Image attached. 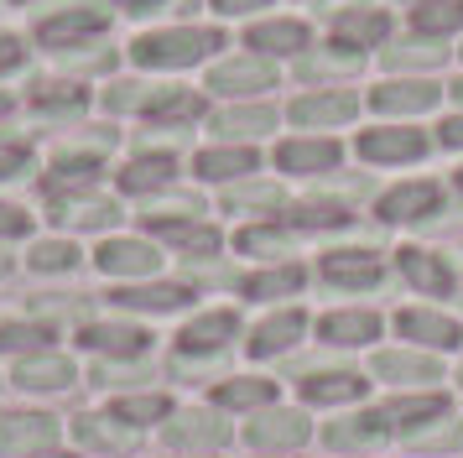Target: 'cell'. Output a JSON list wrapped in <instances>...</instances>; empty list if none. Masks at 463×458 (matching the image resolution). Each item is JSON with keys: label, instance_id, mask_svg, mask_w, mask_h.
Listing matches in <instances>:
<instances>
[{"label": "cell", "instance_id": "6da1fadb", "mask_svg": "<svg viewBox=\"0 0 463 458\" xmlns=\"http://www.w3.org/2000/svg\"><path fill=\"white\" fill-rule=\"evenodd\" d=\"M213 47H224L213 26H172V32H146L130 47V58L141 68H188V62H203Z\"/></svg>", "mask_w": 463, "mask_h": 458}, {"label": "cell", "instance_id": "7a4b0ae2", "mask_svg": "<svg viewBox=\"0 0 463 458\" xmlns=\"http://www.w3.org/2000/svg\"><path fill=\"white\" fill-rule=\"evenodd\" d=\"M271 83H276V68L266 58H234V62H219L209 73L213 94H260Z\"/></svg>", "mask_w": 463, "mask_h": 458}, {"label": "cell", "instance_id": "3957f363", "mask_svg": "<svg viewBox=\"0 0 463 458\" xmlns=\"http://www.w3.org/2000/svg\"><path fill=\"white\" fill-rule=\"evenodd\" d=\"M427 141H421V130H364L359 136V157L364 162H417Z\"/></svg>", "mask_w": 463, "mask_h": 458}, {"label": "cell", "instance_id": "277c9868", "mask_svg": "<svg viewBox=\"0 0 463 458\" xmlns=\"http://www.w3.org/2000/svg\"><path fill=\"white\" fill-rule=\"evenodd\" d=\"M99 266H105L109 276H151V271L162 266V255H156L146 240H109V245L99 250Z\"/></svg>", "mask_w": 463, "mask_h": 458}, {"label": "cell", "instance_id": "5b68a950", "mask_svg": "<svg viewBox=\"0 0 463 458\" xmlns=\"http://www.w3.org/2000/svg\"><path fill=\"white\" fill-rule=\"evenodd\" d=\"M375 100V110H385V115H421V110H432L438 104V83H421V79H401V83H385V89H375L370 94Z\"/></svg>", "mask_w": 463, "mask_h": 458}, {"label": "cell", "instance_id": "8992f818", "mask_svg": "<svg viewBox=\"0 0 463 458\" xmlns=\"http://www.w3.org/2000/svg\"><path fill=\"white\" fill-rule=\"evenodd\" d=\"M432 208H438V187L432 183H406V187H396V193L380 198V219L406 224V219H427Z\"/></svg>", "mask_w": 463, "mask_h": 458}, {"label": "cell", "instance_id": "52a82bcc", "mask_svg": "<svg viewBox=\"0 0 463 458\" xmlns=\"http://www.w3.org/2000/svg\"><path fill=\"white\" fill-rule=\"evenodd\" d=\"M323 276L338 281V287H375L380 266H375V255H364V250H328L323 255Z\"/></svg>", "mask_w": 463, "mask_h": 458}, {"label": "cell", "instance_id": "ba28073f", "mask_svg": "<svg viewBox=\"0 0 463 458\" xmlns=\"http://www.w3.org/2000/svg\"><path fill=\"white\" fill-rule=\"evenodd\" d=\"M105 32V11H68V16H52L37 26V37L47 47H68V42H84V37H99Z\"/></svg>", "mask_w": 463, "mask_h": 458}, {"label": "cell", "instance_id": "9c48e42d", "mask_svg": "<svg viewBox=\"0 0 463 458\" xmlns=\"http://www.w3.org/2000/svg\"><path fill=\"white\" fill-rule=\"evenodd\" d=\"M52 443V416H5L0 422V453H37Z\"/></svg>", "mask_w": 463, "mask_h": 458}, {"label": "cell", "instance_id": "30bf717a", "mask_svg": "<svg viewBox=\"0 0 463 458\" xmlns=\"http://www.w3.org/2000/svg\"><path fill=\"white\" fill-rule=\"evenodd\" d=\"M276 162H281V172H328V167H338V146L334 141H287L281 151H276Z\"/></svg>", "mask_w": 463, "mask_h": 458}, {"label": "cell", "instance_id": "8fae6325", "mask_svg": "<svg viewBox=\"0 0 463 458\" xmlns=\"http://www.w3.org/2000/svg\"><path fill=\"white\" fill-rule=\"evenodd\" d=\"M359 104L349 100V94H307V100L292 104V120L297 125H344L354 120Z\"/></svg>", "mask_w": 463, "mask_h": 458}, {"label": "cell", "instance_id": "7c38bea8", "mask_svg": "<svg viewBox=\"0 0 463 458\" xmlns=\"http://www.w3.org/2000/svg\"><path fill=\"white\" fill-rule=\"evenodd\" d=\"M276 125V110L266 104H240V110H224V115H213V130L219 136H230V141H250V136H266Z\"/></svg>", "mask_w": 463, "mask_h": 458}, {"label": "cell", "instance_id": "4fadbf2b", "mask_svg": "<svg viewBox=\"0 0 463 458\" xmlns=\"http://www.w3.org/2000/svg\"><path fill=\"white\" fill-rule=\"evenodd\" d=\"M52 219H63L73 229H105L120 219V208L109 204V198H58L52 204Z\"/></svg>", "mask_w": 463, "mask_h": 458}, {"label": "cell", "instance_id": "5bb4252c", "mask_svg": "<svg viewBox=\"0 0 463 458\" xmlns=\"http://www.w3.org/2000/svg\"><path fill=\"white\" fill-rule=\"evenodd\" d=\"M396 329L406 333V339H421V344H438V349H448V344H458V323L453 318H442V312H401L396 318Z\"/></svg>", "mask_w": 463, "mask_h": 458}, {"label": "cell", "instance_id": "9a60e30c", "mask_svg": "<svg viewBox=\"0 0 463 458\" xmlns=\"http://www.w3.org/2000/svg\"><path fill=\"white\" fill-rule=\"evenodd\" d=\"M411 26L421 37H448L463 26V0H411Z\"/></svg>", "mask_w": 463, "mask_h": 458}, {"label": "cell", "instance_id": "2e32d148", "mask_svg": "<svg viewBox=\"0 0 463 458\" xmlns=\"http://www.w3.org/2000/svg\"><path fill=\"white\" fill-rule=\"evenodd\" d=\"M250 177L255 172V151L250 146H224V151H198V177L209 183H230V177Z\"/></svg>", "mask_w": 463, "mask_h": 458}, {"label": "cell", "instance_id": "e0dca14e", "mask_svg": "<svg viewBox=\"0 0 463 458\" xmlns=\"http://www.w3.org/2000/svg\"><path fill=\"white\" fill-rule=\"evenodd\" d=\"M245 433H250V443H260V448H287V443H302V437H307V422L297 412H266L260 422H250Z\"/></svg>", "mask_w": 463, "mask_h": 458}, {"label": "cell", "instance_id": "ac0fdd59", "mask_svg": "<svg viewBox=\"0 0 463 458\" xmlns=\"http://www.w3.org/2000/svg\"><path fill=\"white\" fill-rule=\"evenodd\" d=\"M188 297L193 291L177 287V281H162V287H120L115 291L120 308H141V312H172V308H183Z\"/></svg>", "mask_w": 463, "mask_h": 458}, {"label": "cell", "instance_id": "d6986e66", "mask_svg": "<svg viewBox=\"0 0 463 458\" xmlns=\"http://www.w3.org/2000/svg\"><path fill=\"white\" fill-rule=\"evenodd\" d=\"M84 344L105 354H141L146 349V329H136V323H94V329H84Z\"/></svg>", "mask_w": 463, "mask_h": 458}, {"label": "cell", "instance_id": "ffe728a7", "mask_svg": "<svg viewBox=\"0 0 463 458\" xmlns=\"http://www.w3.org/2000/svg\"><path fill=\"white\" fill-rule=\"evenodd\" d=\"M245 42H250L255 52H302L307 47V26L302 21H266Z\"/></svg>", "mask_w": 463, "mask_h": 458}, {"label": "cell", "instance_id": "44dd1931", "mask_svg": "<svg viewBox=\"0 0 463 458\" xmlns=\"http://www.w3.org/2000/svg\"><path fill=\"white\" fill-rule=\"evenodd\" d=\"M401 271H406L421 291H432V297L453 287V271L442 266L438 255H427V250H401Z\"/></svg>", "mask_w": 463, "mask_h": 458}, {"label": "cell", "instance_id": "7402d4cb", "mask_svg": "<svg viewBox=\"0 0 463 458\" xmlns=\"http://www.w3.org/2000/svg\"><path fill=\"white\" fill-rule=\"evenodd\" d=\"M16 380H22L26 391H63L68 380H73V365H68V359H52V354H43V359H22Z\"/></svg>", "mask_w": 463, "mask_h": 458}, {"label": "cell", "instance_id": "603a6c76", "mask_svg": "<svg viewBox=\"0 0 463 458\" xmlns=\"http://www.w3.org/2000/svg\"><path fill=\"white\" fill-rule=\"evenodd\" d=\"M375 333H380L375 312H328L323 318V339H334V344H364Z\"/></svg>", "mask_w": 463, "mask_h": 458}, {"label": "cell", "instance_id": "cb8c5ba5", "mask_svg": "<svg viewBox=\"0 0 463 458\" xmlns=\"http://www.w3.org/2000/svg\"><path fill=\"white\" fill-rule=\"evenodd\" d=\"M224 339H234V312H203L183 329V349H219Z\"/></svg>", "mask_w": 463, "mask_h": 458}, {"label": "cell", "instance_id": "d4e9b609", "mask_svg": "<svg viewBox=\"0 0 463 458\" xmlns=\"http://www.w3.org/2000/svg\"><path fill=\"white\" fill-rule=\"evenodd\" d=\"M364 391V380L349 370H338V375H313L307 386H302V396L307 401H317V406H334V401H354V396Z\"/></svg>", "mask_w": 463, "mask_h": 458}, {"label": "cell", "instance_id": "484cf974", "mask_svg": "<svg viewBox=\"0 0 463 458\" xmlns=\"http://www.w3.org/2000/svg\"><path fill=\"white\" fill-rule=\"evenodd\" d=\"M375 375L380 380H438V365L421 354H375Z\"/></svg>", "mask_w": 463, "mask_h": 458}, {"label": "cell", "instance_id": "4316f807", "mask_svg": "<svg viewBox=\"0 0 463 458\" xmlns=\"http://www.w3.org/2000/svg\"><path fill=\"white\" fill-rule=\"evenodd\" d=\"M172 157H141V162H130L126 172H120V187H130V193H151V187H167L172 183Z\"/></svg>", "mask_w": 463, "mask_h": 458}, {"label": "cell", "instance_id": "83f0119b", "mask_svg": "<svg viewBox=\"0 0 463 458\" xmlns=\"http://www.w3.org/2000/svg\"><path fill=\"white\" fill-rule=\"evenodd\" d=\"M297 333H302V312H281V318H271V323H260L250 339L255 354H276V349H292Z\"/></svg>", "mask_w": 463, "mask_h": 458}, {"label": "cell", "instance_id": "f1b7e54d", "mask_svg": "<svg viewBox=\"0 0 463 458\" xmlns=\"http://www.w3.org/2000/svg\"><path fill=\"white\" fill-rule=\"evenodd\" d=\"M162 240H172V245L193 250V255H213L219 250V234H213L209 224H177V219H162V224H151Z\"/></svg>", "mask_w": 463, "mask_h": 458}, {"label": "cell", "instance_id": "f546056e", "mask_svg": "<svg viewBox=\"0 0 463 458\" xmlns=\"http://www.w3.org/2000/svg\"><path fill=\"white\" fill-rule=\"evenodd\" d=\"M167 433H172V443H224V422L203 416V412H183Z\"/></svg>", "mask_w": 463, "mask_h": 458}, {"label": "cell", "instance_id": "4dcf8cb0", "mask_svg": "<svg viewBox=\"0 0 463 458\" xmlns=\"http://www.w3.org/2000/svg\"><path fill=\"white\" fill-rule=\"evenodd\" d=\"M385 26H391V21L380 16V11H344V16H338V37L370 47V42H385Z\"/></svg>", "mask_w": 463, "mask_h": 458}, {"label": "cell", "instance_id": "1f68e13d", "mask_svg": "<svg viewBox=\"0 0 463 458\" xmlns=\"http://www.w3.org/2000/svg\"><path fill=\"white\" fill-rule=\"evenodd\" d=\"M442 412H448L442 396H406V401H391V406H385V416H391V422H406V427H417V422L442 416Z\"/></svg>", "mask_w": 463, "mask_h": 458}, {"label": "cell", "instance_id": "d6a6232c", "mask_svg": "<svg viewBox=\"0 0 463 458\" xmlns=\"http://www.w3.org/2000/svg\"><path fill=\"white\" fill-rule=\"evenodd\" d=\"M380 433H385L380 416H349V422H334V427H328V443H334V448H354V443H375Z\"/></svg>", "mask_w": 463, "mask_h": 458}, {"label": "cell", "instance_id": "836d02e7", "mask_svg": "<svg viewBox=\"0 0 463 458\" xmlns=\"http://www.w3.org/2000/svg\"><path fill=\"white\" fill-rule=\"evenodd\" d=\"M302 287V271L297 266H281V271H266V276H250L245 281V297H287V291Z\"/></svg>", "mask_w": 463, "mask_h": 458}, {"label": "cell", "instance_id": "e575fe53", "mask_svg": "<svg viewBox=\"0 0 463 458\" xmlns=\"http://www.w3.org/2000/svg\"><path fill=\"white\" fill-rule=\"evenodd\" d=\"M276 396L271 380H230V386H219V401L224 406H266Z\"/></svg>", "mask_w": 463, "mask_h": 458}, {"label": "cell", "instance_id": "d590c367", "mask_svg": "<svg viewBox=\"0 0 463 458\" xmlns=\"http://www.w3.org/2000/svg\"><path fill=\"white\" fill-rule=\"evenodd\" d=\"M52 329L47 323H0V349H43Z\"/></svg>", "mask_w": 463, "mask_h": 458}, {"label": "cell", "instance_id": "8d00e7d4", "mask_svg": "<svg viewBox=\"0 0 463 458\" xmlns=\"http://www.w3.org/2000/svg\"><path fill=\"white\" fill-rule=\"evenodd\" d=\"M385 62L391 68H432V62H442V47H432V42H406V47H385Z\"/></svg>", "mask_w": 463, "mask_h": 458}, {"label": "cell", "instance_id": "74e56055", "mask_svg": "<svg viewBox=\"0 0 463 458\" xmlns=\"http://www.w3.org/2000/svg\"><path fill=\"white\" fill-rule=\"evenodd\" d=\"M68 266H79V250L63 245V240H43L32 250V271H68Z\"/></svg>", "mask_w": 463, "mask_h": 458}, {"label": "cell", "instance_id": "f35d334b", "mask_svg": "<svg viewBox=\"0 0 463 458\" xmlns=\"http://www.w3.org/2000/svg\"><path fill=\"white\" fill-rule=\"evenodd\" d=\"M32 100H37V110H84V89L79 83H43Z\"/></svg>", "mask_w": 463, "mask_h": 458}, {"label": "cell", "instance_id": "ab89813d", "mask_svg": "<svg viewBox=\"0 0 463 458\" xmlns=\"http://www.w3.org/2000/svg\"><path fill=\"white\" fill-rule=\"evenodd\" d=\"M297 224L302 229H344L349 214H344V204H302L297 208Z\"/></svg>", "mask_w": 463, "mask_h": 458}, {"label": "cell", "instance_id": "60d3db41", "mask_svg": "<svg viewBox=\"0 0 463 458\" xmlns=\"http://www.w3.org/2000/svg\"><path fill=\"white\" fill-rule=\"evenodd\" d=\"M230 208H281V187L276 183H245L230 193Z\"/></svg>", "mask_w": 463, "mask_h": 458}, {"label": "cell", "instance_id": "b9f144b4", "mask_svg": "<svg viewBox=\"0 0 463 458\" xmlns=\"http://www.w3.org/2000/svg\"><path fill=\"white\" fill-rule=\"evenodd\" d=\"M167 401L162 396H130V401H115V416L120 422H162Z\"/></svg>", "mask_w": 463, "mask_h": 458}, {"label": "cell", "instance_id": "7bdbcfd3", "mask_svg": "<svg viewBox=\"0 0 463 458\" xmlns=\"http://www.w3.org/2000/svg\"><path fill=\"white\" fill-rule=\"evenodd\" d=\"M240 250L245 255H281L287 250V234L281 229H240Z\"/></svg>", "mask_w": 463, "mask_h": 458}, {"label": "cell", "instance_id": "ee69618b", "mask_svg": "<svg viewBox=\"0 0 463 458\" xmlns=\"http://www.w3.org/2000/svg\"><path fill=\"white\" fill-rule=\"evenodd\" d=\"M359 68V52H317V58L302 62V73L313 79V73H354Z\"/></svg>", "mask_w": 463, "mask_h": 458}, {"label": "cell", "instance_id": "f6af8a7d", "mask_svg": "<svg viewBox=\"0 0 463 458\" xmlns=\"http://www.w3.org/2000/svg\"><path fill=\"white\" fill-rule=\"evenodd\" d=\"M99 172V162L94 157H63V162L52 167V187H63V183H89Z\"/></svg>", "mask_w": 463, "mask_h": 458}, {"label": "cell", "instance_id": "bcb514c9", "mask_svg": "<svg viewBox=\"0 0 463 458\" xmlns=\"http://www.w3.org/2000/svg\"><path fill=\"white\" fill-rule=\"evenodd\" d=\"M79 437H84V443H99V448H120V443H126L120 433L99 427V416H79Z\"/></svg>", "mask_w": 463, "mask_h": 458}, {"label": "cell", "instance_id": "7dc6e473", "mask_svg": "<svg viewBox=\"0 0 463 458\" xmlns=\"http://www.w3.org/2000/svg\"><path fill=\"white\" fill-rule=\"evenodd\" d=\"M26 167V146H0V177H16Z\"/></svg>", "mask_w": 463, "mask_h": 458}, {"label": "cell", "instance_id": "c3c4849f", "mask_svg": "<svg viewBox=\"0 0 463 458\" xmlns=\"http://www.w3.org/2000/svg\"><path fill=\"white\" fill-rule=\"evenodd\" d=\"M22 229H26V214H22V208L0 204V234H22Z\"/></svg>", "mask_w": 463, "mask_h": 458}, {"label": "cell", "instance_id": "681fc988", "mask_svg": "<svg viewBox=\"0 0 463 458\" xmlns=\"http://www.w3.org/2000/svg\"><path fill=\"white\" fill-rule=\"evenodd\" d=\"M266 0H213V11L219 16H245V11H260Z\"/></svg>", "mask_w": 463, "mask_h": 458}, {"label": "cell", "instance_id": "f907efd6", "mask_svg": "<svg viewBox=\"0 0 463 458\" xmlns=\"http://www.w3.org/2000/svg\"><path fill=\"white\" fill-rule=\"evenodd\" d=\"M16 62H22V42L0 32V68H16Z\"/></svg>", "mask_w": 463, "mask_h": 458}, {"label": "cell", "instance_id": "816d5d0a", "mask_svg": "<svg viewBox=\"0 0 463 458\" xmlns=\"http://www.w3.org/2000/svg\"><path fill=\"white\" fill-rule=\"evenodd\" d=\"M442 146H463V115L442 120Z\"/></svg>", "mask_w": 463, "mask_h": 458}, {"label": "cell", "instance_id": "f5cc1de1", "mask_svg": "<svg viewBox=\"0 0 463 458\" xmlns=\"http://www.w3.org/2000/svg\"><path fill=\"white\" fill-rule=\"evenodd\" d=\"M120 5H126L130 16H151V11H162L167 0H120Z\"/></svg>", "mask_w": 463, "mask_h": 458}, {"label": "cell", "instance_id": "db71d44e", "mask_svg": "<svg viewBox=\"0 0 463 458\" xmlns=\"http://www.w3.org/2000/svg\"><path fill=\"white\" fill-rule=\"evenodd\" d=\"M453 100H458V104H463V79H458V83H453Z\"/></svg>", "mask_w": 463, "mask_h": 458}, {"label": "cell", "instance_id": "11a10c76", "mask_svg": "<svg viewBox=\"0 0 463 458\" xmlns=\"http://www.w3.org/2000/svg\"><path fill=\"white\" fill-rule=\"evenodd\" d=\"M32 458H68V453H52V448H47V453H32Z\"/></svg>", "mask_w": 463, "mask_h": 458}, {"label": "cell", "instance_id": "9f6ffc18", "mask_svg": "<svg viewBox=\"0 0 463 458\" xmlns=\"http://www.w3.org/2000/svg\"><path fill=\"white\" fill-rule=\"evenodd\" d=\"M5 266H11V261H5V255H0V276H5Z\"/></svg>", "mask_w": 463, "mask_h": 458}, {"label": "cell", "instance_id": "6f0895ef", "mask_svg": "<svg viewBox=\"0 0 463 458\" xmlns=\"http://www.w3.org/2000/svg\"><path fill=\"white\" fill-rule=\"evenodd\" d=\"M458 187H463V172H458Z\"/></svg>", "mask_w": 463, "mask_h": 458}, {"label": "cell", "instance_id": "680465c9", "mask_svg": "<svg viewBox=\"0 0 463 458\" xmlns=\"http://www.w3.org/2000/svg\"><path fill=\"white\" fill-rule=\"evenodd\" d=\"M458 52H463V47H458Z\"/></svg>", "mask_w": 463, "mask_h": 458}]
</instances>
